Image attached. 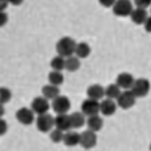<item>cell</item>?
Listing matches in <instances>:
<instances>
[{"instance_id": "6da1fadb", "label": "cell", "mask_w": 151, "mask_h": 151, "mask_svg": "<svg viewBox=\"0 0 151 151\" xmlns=\"http://www.w3.org/2000/svg\"><path fill=\"white\" fill-rule=\"evenodd\" d=\"M75 46L76 42L73 38L68 37V36H64V37L60 38L56 44V52L60 56L67 58V57H70L74 54Z\"/></svg>"}, {"instance_id": "7a4b0ae2", "label": "cell", "mask_w": 151, "mask_h": 151, "mask_svg": "<svg viewBox=\"0 0 151 151\" xmlns=\"http://www.w3.org/2000/svg\"><path fill=\"white\" fill-rule=\"evenodd\" d=\"M130 91L133 93L135 97H145L150 91V82L147 78H137L134 80Z\"/></svg>"}, {"instance_id": "3957f363", "label": "cell", "mask_w": 151, "mask_h": 151, "mask_svg": "<svg viewBox=\"0 0 151 151\" xmlns=\"http://www.w3.org/2000/svg\"><path fill=\"white\" fill-rule=\"evenodd\" d=\"M133 9V5L130 0H115L112 6L113 14L118 17H128Z\"/></svg>"}, {"instance_id": "277c9868", "label": "cell", "mask_w": 151, "mask_h": 151, "mask_svg": "<svg viewBox=\"0 0 151 151\" xmlns=\"http://www.w3.org/2000/svg\"><path fill=\"white\" fill-rule=\"evenodd\" d=\"M36 128L42 133H48L54 128V118L49 113L38 115L36 119Z\"/></svg>"}, {"instance_id": "5b68a950", "label": "cell", "mask_w": 151, "mask_h": 151, "mask_svg": "<svg viewBox=\"0 0 151 151\" xmlns=\"http://www.w3.org/2000/svg\"><path fill=\"white\" fill-rule=\"evenodd\" d=\"M52 108L56 114H66L70 109V101L67 96L58 95L53 100Z\"/></svg>"}, {"instance_id": "8992f818", "label": "cell", "mask_w": 151, "mask_h": 151, "mask_svg": "<svg viewBox=\"0 0 151 151\" xmlns=\"http://www.w3.org/2000/svg\"><path fill=\"white\" fill-rule=\"evenodd\" d=\"M135 99L137 97L133 95L132 92L130 90H125V91L121 92L116 99V105L123 110H128L135 104Z\"/></svg>"}, {"instance_id": "52a82bcc", "label": "cell", "mask_w": 151, "mask_h": 151, "mask_svg": "<svg viewBox=\"0 0 151 151\" xmlns=\"http://www.w3.org/2000/svg\"><path fill=\"white\" fill-rule=\"evenodd\" d=\"M97 143V135L95 132L85 130L82 133H80V143L84 149H93Z\"/></svg>"}, {"instance_id": "ba28073f", "label": "cell", "mask_w": 151, "mask_h": 151, "mask_svg": "<svg viewBox=\"0 0 151 151\" xmlns=\"http://www.w3.org/2000/svg\"><path fill=\"white\" fill-rule=\"evenodd\" d=\"M49 106H50V105H49L48 100H46V99L43 96H37L32 100L30 109H32V111L35 114L42 115V114L48 113Z\"/></svg>"}, {"instance_id": "9c48e42d", "label": "cell", "mask_w": 151, "mask_h": 151, "mask_svg": "<svg viewBox=\"0 0 151 151\" xmlns=\"http://www.w3.org/2000/svg\"><path fill=\"white\" fill-rule=\"evenodd\" d=\"M81 112L85 116H92L100 113V102L91 99L84 100L81 105Z\"/></svg>"}, {"instance_id": "30bf717a", "label": "cell", "mask_w": 151, "mask_h": 151, "mask_svg": "<svg viewBox=\"0 0 151 151\" xmlns=\"http://www.w3.org/2000/svg\"><path fill=\"white\" fill-rule=\"evenodd\" d=\"M16 119L22 125H30L35 122V113L29 108H20L16 112Z\"/></svg>"}, {"instance_id": "8fae6325", "label": "cell", "mask_w": 151, "mask_h": 151, "mask_svg": "<svg viewBox=\"0 0 151 151\" xmlns=\"http://www.w3.org/2000/svg\"><path fill=\"white\" fill-rule=\"evenodd\" d=\"M133 82H134L133 75L128 73V72H123V73H121V74L118 75L115 84H116L120 88H122V90L125 91V90H130V88H131Z\"/></svg>"}, {"instance_id": "7c38bea8", "label": "cell", "mask_w": 151, "mask_h": 151, "mask_svg": "<svg viewBox=\"0 0 151 151\" xmlns=\"http://www.w3.org/2000/svg\"><path fill=\"white\" fill-rule=\"evenodd\" d=\"M116 103L114 102V100L105 99L100 102V112L105 115V116H111L116 112Z\"/></svg>"}, {"instance_id": "4fadbf2b", "label": "cell", "mask_w": 151, "mask_h": 151, "mask_svg": "<svg viewBox=\"0 0 151 151\" xmlns=\"http://www.w3.org/2000/svg\"><path fill=\"white\" fill-rule=\"evenodd\" d=\"M54 127L56 129L60 130L63 132H66L70 130V115L66 114H57L54 118Z\"/></svg>"}, {"instance_id": "5bb4252c", "label": "cell", "mask_w": 151, "mask_h": 151, "mask_svg": "<svg viewBox=\"0 0 151 151\" xmlns=\"http://www.w3.org/2000/svg\"><path fill=\"white\" fill-rule=\"evenodd\" d=\"M85 123L87 125V130L90 131H93V132H99L100 130H102L103 128V119L96 114V115H92V116H88L87 120L85 121Z\"/></svg>"}, {"instance_id": "9a60e30c", "label": "cell", "mask_w": 151, "mask_h": 151, "mask_svg": "<svg viewBox=\"0 0 151 151\" xmlns=\"http://www.w3.org/2000/svg\"><path fill=\"white\" fill-rule=\"evenodd\" d=\"M86 94L88 99L100 102V100L103 99V96H104V87L100 84H93V85L87 87Z\"/></svg>"}, {"instance_id": "2e32d148", "label": "cell", "mask_w": 151, "mask_h": 151, "mask_svg": "<svg viewBox=\"0 0 151 151\" xmlns=\"http://www.w3.org/2000/svg\"><path fill=\"white\" fill-rule=\"evenodd\" d=\"M148 12L146 9H142V8H133L131 14H130V18L132 22H134L135 25H143V22L147 20L148 18Z\"/></svg>"}, {"instance_id": "e0dca14e", "label": "cell", "mask_w": 151, "mask_h": 151, "mask_svg": "<svg viewBox=\"0 0 151 151\" xmlns=\"http://www.w3.org/2000/svg\"><path fill=\"white\" fill-rule=\"evenodd\" d=\"M65 146L67 147H75L80 143V133L76 131H72L68 130L64 132V137H63V141Z\"/></svg>"}, {"instance_id": "ac0fdd59", "label": "cell", "mask_w": 151, "mask_h": 151, "mask_svg": "<svg viewBox=\"0 0 151 151\" xmlns=\"http://www.w3.org/2000/svg\"><path fill=\"white\" fill-rule=\"evenodd\" d=\"M74 54L75 56L78 58V60H84V58H87L90 54H91V47L90 45L85 42H81V43H76L75 46V50H74Z\"/></svg>"}, {"instance_id": "d6986e66", "label": "cell", "mask_w": 151, "mask_h": 151, "mask_svg": "<svg viewBox=\"0 0 151 151\" xmlns=\"http://www.w3.org/2000/svg\"><path fill=\"white\" fill-rule=\"evenodd\" d=\"M85 115L82 112H74L70 115V129H80L85 124Z\"/></svg>"}, {"instance_id": "ffe728a7", "label": "cell", "mask_w": 151, "mask_h": 151, "mask_svg": "<svg viewBox=\"0 0 151 151\" xmlns=\"http://www.w3.org/2000/svg\"><path fill=\"white\" fill-rule=\"evenodd\" d=\"M42 93H43V97H45L46 100H54L58 95H60V90L58 86L48 84V85L43 86Z\"/></svg>"}, {"instance_id": "44dd1931", "label": "cell", "mask_w": 151, "mask_h": 151, "mask_svg": "<svg viewBox=\"0 0 151 151\" xmlns=\"http://www.w3.org/2000/svg\"><path fill=\"white\" fill-rule=\"evenodd\" d=\"M80 67H81V62L76 56L72 55L65 58V70H67L68 72H76Z\"/></svg>"}, {"instance_id": "7402d4cb", "label": "cell", "mask_w": 151, "mask_h": 151, "mask_svg": "<svg viewBox=\"0 0 151 151\" xmlns=\"http://www.w3.org/2000/svg\"><path fill=\"white\" fill-rule=\"evenodd\" d=\"M120 93H121V88L115 83L110 84L109 86L104 88V96H106V99H110V100H116Z\"/></svg>"}, {"instance_id": "603a6c76", "label": "cell", "mask_w": 151, "mask_h": 151, "mask_svg": "<svg viewBox=\"0 0 151 151\" xmlns=\"http://www.w3.org/2000/svg\"><path fill=\"white\" fill-rule=\"evenodd\" d=\"M48 82L49 84H52V85L60 86L64 83V75L62 74V72L53 70L48 74Z\"/></svg>"}, {"instance_id": "cb8c5ba5", "label": "cell", "mask_w": 151, "mask_h": 151, "mask_svg": "<svg viewBox=\"0 0 151 151\" xmlns=\"http://www.w3.org/2000/svg\"><path fill=\"white\" fill-rule=\"evenodd\" d=\"M50 67L53 68V70L62 72L63 70H65V58L60 55L53 57L50 60Z\"/></svg>"}, {"instance_id": "d4e9b609", "label": "cell", "mask_w": 151, "mask_h": 151, "mask_svg": "<svg viewBox=\"0 0 151 151\" xmlns=\"http://www.w3.org/2000/svg\"><path fill=\"white\" fill-rule=\"evenodd\" d=\"M11 97H12V94H11V91L6 86H0V103L2 105H5L6 103L10 102Z\"/></svg>"}, {"instance_id": "484cf974", "label": "cell", "mask_w": 151, "mask_h": 151, "mask_svg": "<svg viewBox=\"0 0 151 151\" xmlns=\"http://www.w3.org/2000/svg\"><path fill=\"white\" fill-rule=\"evenodd\" d=\"M63 137H64V132L58 129H56V128L49 131V138H50V140L53 141L54 143L62 142L63 141Z\"/></svg>"}, {"instance_id": "4316f807", "label": "cell", "mask_w": 151, "mask_h": 151, "mask_svg": "<svg viewBox=\"0 0 151 151\" xmlns=\"http://www.w3.org/2000/svg\"><path fill=\"white\" fill-rule=\"evenodd\" d=\"M134 4L137 8H142V9H147L151 4V0H134Z\"/></svg>"}, {"instance_id": "83f0119b", "label": "cell", "mask_w": 151, "mask_h": 151, "mask_svg": "<svg viewBox=\"0 0 151 151\" xmlns=\"http://www.w3.org/2000/svg\"><path fill=\"white\" fill-rule=\"evenodd\" d=\"M8 131V123L7 121L4 120L2 118H0V137L5 135Z\"/></svg>"}, {"instance_id": "f1b7e54d", "label": "cell", "mask_w": 151, "mask_h": 151, "mask_svg": "<svg viewBox=\"0 0 151 151\" xmlns=\"http://www.w3.org/2000/svg\"><path fill=\"white\" fill-rule=\"evenodd\" d=\"M8 15L6 14L5 11H0V27H4L5 25H7L8 22Z\"/></svg>"}, {"instance_id": "f546056e", "label": "cell", "mask_w": 151, "mask_h": 151, "mask_svg": "<svg viewBox=\"0 0 151 151\" xmlns=\"http://www.w3.org/2000/svg\"><path fill=\"white\" fill-rule=\"evenodd\" d=\"M99 2H100V5L105 7V8H112L115 0H99Z\"/></svg>"}, {"instance_id": "4dcf8cb0", "label": "cell", "mask_w": 151, "mask_h": 151, "mask_svg": "<svg viewBox=\"0 0 151 151\" xmlns=\"http://www.w3.org/2000/svg\"><path fill=\"white\" fill-rule=\"evenodd\" d=\"M8 0H0V11H5V9L8 7Z\"/></svg>"}, {"instance_id": "1f68e13d", "label": "cell", "mask_w": 151, "mask_h": 151, "mask_svg": "<svg viewBox=\"0 0 151 151\" xmlns=\"http://www.w3.org/2000/svg\"><path fill=\"white\" fill-rule=\"evenodd\" d=\"M24 2V0H8V4L12 6H20Z\"/></svg>"}, {"instance_id": "d6a6232c", "label": "cell", "mask_w": 151, "mask_h": 151, "mask_svg": "<svg viewBox=\"0 0 151 151\" xmlns=\"http://www.w3.org/2000/svg\"><path fill=\"white\" fill-rule=\"evenodd\" d=\"M143 26H145V29L147 32H150V17L147 18V20L143 22Z\"/></svg>"}, {"instance_id": "836d02e7", "label": "cell", "mask_w": 151, "mask_h": 151, "mask_svg": "<svg viewBox=\"0 0 151 151\" xmlns=\"http://www.w3.org/2000/svg\"><path fill=\"white\" fill-rule=\"evenodd\" d=\"M5 115V108H4V105L0 103V118H2Z\"/></svg>"}]
</instances>
